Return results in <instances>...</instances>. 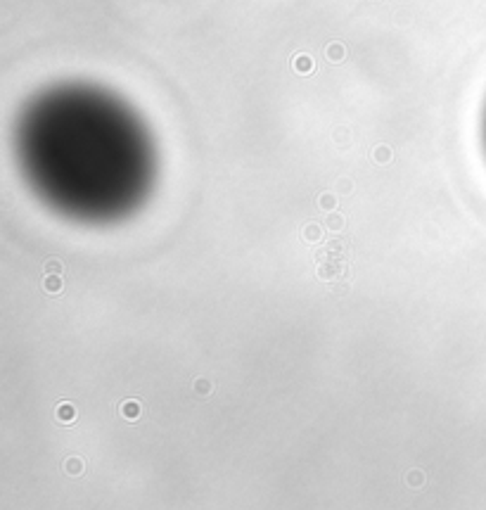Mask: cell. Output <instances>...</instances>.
<instances>
[{
    "label": "cell",
    "mask_w": 486,
    "mask_h": 510,
    "mask_svg": "<svg viewBox=\"0 0 486 510\" xmlns=\"http://www.w3.org/2000/svg\"><path fill=\"white\" fill-rule=\"evenodd\" d=\"M17 154L31 190L81 223L126 218L154 185V145L121 100L90 86H60L24 109Z\"/></svg>",
    "instance_id": "obj_1"
},
{
    "label": "cell",
    "mask_w": 486,
    "mask_h": 510,
    "mask_svg": "<svg viewBox=\"0 0 486 510\" xmlns=\"http://www.w3.org/2000/svg\"><path fill=\"white\" fill-rule=\"evenodd\" d=\"M482 133H484V150H486V109H484V124H482Z\"/></svg>",
    "instance_id": "obj_2"
}]
</instances>
